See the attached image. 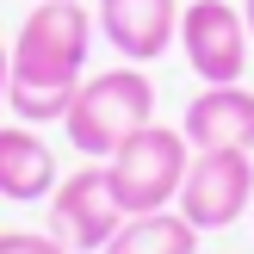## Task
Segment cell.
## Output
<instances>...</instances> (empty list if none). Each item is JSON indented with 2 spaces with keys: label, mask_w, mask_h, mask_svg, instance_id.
Listing matches in <instances>:
<instances>
[{
  "label": "cell",
  "mask_w": 254,
  "mask_h": 254,
  "mask_svg": "<svg viewBox=\"0 0 254 254\" xmlns=\"http://www.w3.org/2000/svg\"><path fill=\"white\" fill-rule=\"evenodd\" d=\"M87 50H93V12L81 0H37L12 37L6 112L19 124H62L74 87L87 81Z\"/></svg>",
  "instance_id": "cell-1"
},
{
  "label": "cell",
  "mask_w": 254,
  "mask_h": 254,
  "mask_svg": "<svg viewBox=\"0 0 254 254\" xmlns=\"http://www.w3.org/2000/svg\"><path fill=\"white\" fill-rule=\"evenodd\" d=\"M149 118H155V81L143 74V62H118V68H99L74 87L68 112H62V130L87 161H106Z\"/></svg>",
  "instance_id": "cell-2"
},
{
  "label": "cell",
  "mask_w": 254,
  "mask_h": 254,
  "mask_svg": "<svg viewBox=\"0 0 254 254\" xmlns=\"http://www.w3.org/2000/svg\"><path fill=\"white\" fill-rule=\"evenodd\" d=\"M186 161H192V155H186L180 124H155V118H149L130 143H118V149L106 155V174H112L118 205L136 217V211H168L174 198H180Z\"/></svg>",
  "instance_id": "cell-3"
},
{
  "label": "cell",
  "mask_w": 254,
  "mask_h": 254,
  "mask_svg": "<svg viewBox=\"0 0 254 254\" xmlns=\"http://www.w3.org/2000/svg\"><path fill=\"white\" fill-rule=\"evenodd\" d=\"M174 211L198 236L205 230H230L236 217H248L254 211V149H192Z\"/></svg>",
  "instance_id": "cell-4"
},
{
  "label": "cell",
  "mask_w": 254,
  "mask_h": 254,
  "mask_svg": "<svg viewBox=\"0 0 254 254\" xmlns=\"http://www.w3.org/2000/svg\"><path fill=\"white\" fill-rule=\"evenodd\" d=\"M124 217H130V211L112 192L106 161H87V168L62 174L56 192H50V236H56L62 248H74V254H99L124 230Z\"/></svg>",
  "instance_id": "cell-5"
},
{
  "label": "cell",
  "mask_w": 254,
  "mask_h": 254,
  "mask_svg": "<svg viewBox=\"0 0 254 254\" xmlns=\"http://www.w3.org/2000/svg\"><path fill=\"white\" fill-rule=\"evenodd\" d=\"M180 50H186V68L205 87L242 81L248 74V50H254L242 6L236 0H186L180 6Z\"/></svg>",
  "instance_id": "cell-6"
},
{
  "label": "cell",
  "mask_w": 254,
  "mask_h": 254,
  "mask_svg": "<svg viewBox=\"0 0 254 254\" xmlns=\"http://www.w3.org/2000/svg\"><path fill=\"white\" fill-rule=\"evenodd\" d=\"M93 25L124 62H161L180 44V0H99Z\"/></svg>",
  "instance_id": "cell-7"
},
{
  "label": "cell",
  "mask_w": 254,
  "mask_h": 254,
  "mask_svg": "<svg viewBox=\"0 0 254 254\" xmlns=\"http://www.w3.org/2000/svg\"><path fill=\"white\" fill-rule=\"evenodd\" d=\"M180 136H186V149H254V87L242 81L198 87L186 99Z\"/></svg>",
  "instance_id": "cell-8"
},
{
  "label": "cell",
  "mask_w": 254,
  "mask_h": 254,
  "mask_svg": "<svg viewBox=\"0 0 254 254\" xmlns=\"http://www.w3.org/2000/svg\"><path fill=\"white\" fill-rule=\"evenodd\" d=\"M56 149L37 136V124H0V198L12 205H37L56 192Z\"/></svg>",
  "instance_id": "cell-9"
},
{
  "label": "cell",
  "mask_w": 254,
  "mask_h": 254,
  "mask_svg": "<svg viewBox=\"0 0 254 254\" xmlns=\"http://www.w3.org/2000/svg\"><path fill=\"white\" fill-rule=\"evenodd\" d=\"M99 254H198V230L174 205L168 211H136V217H124V230Z\"/></svg>",
  "instance_id": "cell-10"
},
{
  "label": "cell",
  "mask_w": 254,
  "mask_h": 254,
  "mask_svg": "<svg viewBox=\"0 0 254 254\" xmlns=\"http://www.w3.org/2000/svg\"><path fill=\"white\" fill-rule=\"evenodd\" d=\"M0 254H74V248H62L50 230H0Z\"/></svg>",
  "instance_id": "cell-11"
},
{
  "label": "cell",
  "mask_w": 254,
  "mask_h": 254,
  "mask_svg": "<svg viewBox=\"0 0 254 254\" xmlns=\"http://www.w3.org/2000/svg\"><path fill=\"white\" fill-rule=\"evenodd\" d=\"M6 81H12V50L0 44V112H6Z\"/></svg>",
  "instance_id": "cell-12"
},
{
  "label": "cell",
  "mask_w": 254,
  "mask_h": 254,
  "mask_svg": "<svg viewBox=\"0 0 254 254\" xmlns=\"http://www.w3.org/2000/svg\"><path fill=\"white\" fill-rule=\"evenodd\" d=\"M242 19H248V37H254V0H242Z\"/></svg>",
  "instance_id": "cell-13"
},
{
  "label": "cell",
  "mask_w": 254,
  "mask_h": 254,
  "mask_svg": "<svg viewBox=\"0 0 254 254\" xmlns=\"http://www.w3.org/2000/svg\"><path fill=\"white\" fill-rule=\"evenodd\" d=\"M248 217H254V211H248Z\"/></svg>",
  "instance_id": "cell-14"
}]
</instances>
